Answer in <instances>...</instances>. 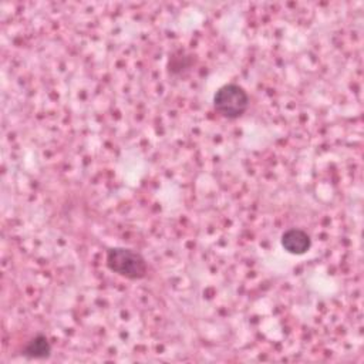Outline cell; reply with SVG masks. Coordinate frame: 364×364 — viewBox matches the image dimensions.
Masks as SVG:
<instances>
[{"instance_id": "6da1fadb", "label": "cell", "mask_w": 364, "mask_h": 364, "mask_svg": "<svg viewBox=\"0 0 364 364\" xmlns=\"http://www.w3.org/2000/svg\"><path fill=\"white\" fill-rule=\"evenodd\" d=\"M107 267L115 274L128 280H141L148 273L145 257L129 247H111L105 256Z\"/></svg>"}, {"instance_id": "7a4b0ae2", "label": "cell", "mask_w": 364, "mask_h": 364, "mask_svg": "<svg viewBox=\"0 0 364 364\" xmlns=\"http://www.w3.org/2000/svg\"><path fill=\"white\" fill-rule=\"evenodd\" d=\"M250 104L249 94L243 87L235 82L223 84L213 94V108L218 114L228 119L242 117Z\"/></svg>"}, {"instance_id": "3957f363", "label": "cell", "mask_w": 364, "mask_h": 364, "mask_svg": "<svg viewBox=\"0 0 364 364\" xmlns=\"http://www.w3.org/2000/svg\"><path fill=\"white\" fill-rule=\"evenodd\" d=\"M280 243L283 249L290 255H304L311 247L310 235L299 228H290L283 232Z\"/></svg>"}, {"instance_id": "277c9868", "label": "cell", "mask_w": 364, "mask_h": 364, "mask_svg": "<svg viewBox=\"0 0 364 364\" xmlns=\"http://www.w3.org/2000/svg\"><path fill=\"white\" fill-rule=\"evenodd\" d=\"M21 355L30 360H44L51 355V344L44 334L33 337L21 350Z\"/></svg>"}]
</instances>
